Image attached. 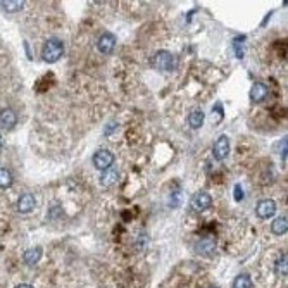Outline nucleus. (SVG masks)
<instances>
[{"instance_id":"f257e3e1","label":"nucleus","mask_w":288,"mask_h":288,"mask_svg":"<svg viewBox=\"0 0 288 288\" xmlns=\"http://www.w3.org/2000/svg\"><path fill=\"white\" fill-rule=\"evenodd\" d=\"M64 54V43L59 40V38H50V40L45 42L42 49V57L45 62L54 64L62 57Z\"/></svg>"},{"instance_id":"f03ea898","label":"nucleus","mask_w":288,"mask_h":288,"mask_svg":"<svg viewBox=\"0 0 288 288\" xmlns=\"http://www.w3.org/2000/svg\"><path fill=\"white\" fill-rule=\"evenodd\" d=\"M152 66H154V69L161 71V73H169V71L174 69L176 62H174V57H173L171 52L161 50V52H157L156 56H154Z\"/></svg>"},{"instance_id":"7ed1b4c3","label":"nucleus","mask_w":288,"mask_h":288,"mask_svg":"<svg viewBox=\"0 0 288 288\" xmlns=\"http://www.w3.org/2000/svg\"><path fill=\"white\" fill-rule=\"evenodd\" d=\"M212 156L216 161H225L230 156V138L226 135L218 136L214 147H212Z\"/></svg>"},{"instance_id":"20e7f679","label":"nucleus","mask_w":288,"mask_h":288,"mask_svg":"<svg viewBox=\"0 0 288 288\" xmlns=\"http://www.w3.org/2000/svg\"><path fill=\"white\" fill-rule=\"evenodd\" d=\"M116 35H113V33H102L99 37V40H97V49L100 50L102 54H113L114 52V49H116Z\"/></svg>"},{"instance_id":"39448f33","label":"nucleus","mask_w":288,"mask_h":288,"mask_svg":"<svg viewBox=\"0 0 288 288\" xmlns=\"http://www.w3.org/2000/svg\"><path fill=\"white\" fill-rule=\"evenodd\" d=\"M114 164V156L109 150H99V152L93 156V166L100 171H106L111 166Z\"/></svg>"},{"instance_id":"423d86ee","label":"nucleus","mask_w":288,"mask_h":288,"mask_svg":"<svg viewBox=\"0 0 288 288\" xmlns=\"http://www.w3.org/2000/svg\"><path fill=\"white\" fill-rule=\"evenodd\" d=\"M212 206V197L207 192H199L192 199V209L197 212H204Z\"/></svg>"},{"instance_id":"0eeeda50","label":"nucleus","mask_w":288,"mask_h":288,"mask_svg":"<svg viewBox=\"0 0 288 288\" xmlns=\"http://www.w3.org/2000/svg\"><path fill=\"white\" fill-rule=\"evenodd\" d=\"M255 214L261 219H269L271 216L276 214V202L271 199L261 200V202L257 204V207H255Z\"/></svg>"},{"instance_id":"6e6552de","label":"nucleus","mask_w":288,"mask_h":288,"mask_svg":"<svg viewBox=\"0 0 288 288\" xmlns=\"http://www.w3.org/2000/svg\"><path fill=\"white\" fill-rule=\"evenodd\" d=\"M17 124V114L12 109H2L0 111V128L12 129Z\"/></svg>"},{"instance_id":"1a4fd4ad","label":"nucleus","mask_w":288,"mask_h":288,"mask_svg":"<svg viewBox=\"0 0 288 288\" xmlns=\"http://www.w3.org/2000/svg\"><path fill=\"white\" fill-rule=\"evenodd\" d=\"M268 93H269V90L264 83H254L250 88V100L254 104H259L268 97Z\"/></svg>"},{"instance_id":"9d476101","label":"nucleus","mask_w":288,"mask_h":288,"mask_svg":"<svg viewBox=\"0 0 288 288\" xmlns=\"http://www.w3.org/2000/svg\"><path fill=\"white\" fill-rule=\"evenodd\" d=\"M37 206V200H35V197L31 195V193H24V195L19 197V200H17V209H19V212H23V214H30L31 211Z\"/></svg>"},{"instance_id":"9b49d317","label":"nucleus","mask_w":288,"mask_h":288,"mask_svg":"<svg viewBox=\"0 0 288 288\" xmlns=\"http://www.w3.org/2000/svg\"><path fill=\"white\" fill-rule=\"evenodd\" d=\"M117 179H119V171L111 166L109 169L102 171V174H100V185L102 186H113L114 183H117Z\"/></svg>"},{"instance_id":"f8f14e48","label":"nucleus","mask_w":288,"mask_h":288,"mask_svg":"<svg viewBox=\"0 0 288 288\" xmlns=\"http://www.w3.org/2000/svg\"><path fill=\"white\" fill-rule=\"evenodd\" d=\"M40 257H42V248L40 247H35V248H30V250L24 252L23 261H24V264L33 266V264H37V262L40 261Z\"/></svg>"},{"instance_id":"ddd939ff","label":"nucleus","mask_w":288,"mask_h":288,"mask_svg":"<svg viewBox=\"0 0 288 288\" xmlns=\"http://www.w3.org/2000/svg\"><path fill=\"white\" fill-rule=\"evenodd\" d=\"M204 121H206V114H204L202 111H193V113L188 116V126H190L192 129L202 128Z\"/></svg>"},{"instance_id":"4468645a","label":"nucleus","mask_w":288,"mask_h":288,"mask_svg":"<svg viewBox=\"0 0 288 288\" xmlns=\"http://www.w3.org/2000/svg\"><path fill=\"white\" fill-rule=\"evenodd\" d=\"M288 230V219L287 216H282V218L275 219L271 225V231L275 233V235H285Z\"/></svg>"},{"instance_id":"2eb2a0df","label":"nucleus","mask_w":288,"mask_h":288,"mask_svg":"<svg viewBox=\"0 0 288 288\" xmlns=\"http://www.w3.org/2000/svg\"><path fill=\"white\" fill-rule=\"evenodd\" d=\"M0 5H2V9L5 10V12H19L21 9H23L24 2H21V0H3V2H0Z\"/></svg>"},{"instance_id":"dca6fc26","label":"nucleus","mask_w":288,"mask_h":288,"mask_svg":"<svg viewBox=\"0 0 288 288\" xmlns=\"http://www.w3.org/2000/svg\"><path fill=\"white\" fill-rule=\"evenodd\" d=\"M12 173L5 168H0V188H9L12 185Z\"/></svg>"},{"instance_id":"f3484780","label":"nucleus","mask_w":288,"mask_h":288,"mask_svg":"<svg viewBox=\"0 0 288 288\" xmlns=\"http://www.w3.org/2000/svg\"><path fill=\"white\" fill-rule=\"evenodd\" d=\"M233 288H252V282L248 275H240L233 282Z\"/></svg>"},{"instance_id":"a211bd4d","label":"nucleus","mask_w":288,"mask_h":288,"mask_svg":"<svg viewBox=\"0 0 288 288\" xmlns=\"http://www.w3.org/2000/svg\"><path fill=\"white\" fill-rule=\"evenodd\" d=\"M287 262H288L287 254L280 255L278 262H276V273H278V275L282 276V278H287Z\"/></svg>"},{"instance_id":"6ab92c4d","label":"nucleus","mask_w":288,"mask_h":288,"mask_svg":"<svg viewBox=\"0 0 288 288\" xmlns=\"http://www.w3.org/2000/svg\"><path fill=\"white\" fill-rule=\"evenodd\" d=\"M243 40H245V37H236L235 43H233V49H235V54L238 59H243V49H242V43H240Z\"/></svg>"},{"instance_id":"aec40b11","label":"nucleus","mask_w":288,"mask_h":288,"mask_svg":"<svg viewBox=\"0 0 288 288\" xmlns=\"http://www.w3.org/2000/svg\"><path fill=\"white\" fill-rule=\"evenodd\" d=\"M233 193H235V200L236 202H240V200L243 199V190L240 185H235V190H233Z\"/></svg>"},{"instance_id":"412c9836","label":"nucleus","mask_w":288,"mask_h":288,"mask_svg":"<svg viewBox=\"0 0 288 288\" xmlns=\"http://www.w3.org/2000/svg\"><path fill=\"white\" fill-rule=\"evenodd\" d=\"M16 288H33L31 285H26V283H23V285H17Z\"/></svg>"},{"instance_id":"4be33fe9","label":"nucleus","mask_w":288,"mask_h":288,"mask_svg":"<svg viewBox=\"0 0 288 288\" xmlns=\"http://www.w3.org/2000/svg\"><path fill=\"white\" fill-rule=\"evenodd\" d=\"M0 149H2V136H0Z\"/></svg>"}]
</instances>
